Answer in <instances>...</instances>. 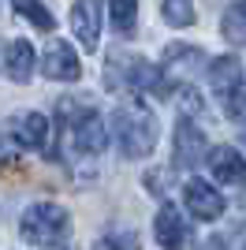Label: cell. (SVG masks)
Here are the masks:
<instances>
[{"label": "cell", "mask_w": 246, "mask_h": 250, "mask_svg": "<svg viewBox=\"0 0 246 250\" xmlns=\"http://www.w3.org/2000/svg\"><path fill=\"white\" fill-rule=\"evenodd\" d=\"M11 138H15V146L22 149H49L52 142V120L49 116H41V112H26L19 116V124L11 127Z\"/></svg>", "instance_id": "obj_11"}, {"label": "cell", "mask_w": 246, "mask_h": 250, "mask_svg": "<svg viewBox=\"0 0 246 250\" xmlns=\"http://www.w3.org/2000/svg\"><path fill=\"white\" fill-rule=\"evenodd\" d=\"M0 52H4V49H0Z\"/></svg>", "instance_id": "obj_25"}, {"label": "cell", "mask_w": 246, "mask_h": 250, "mask_svg": "<svg viewBox=\"0 0 246 250\" xmlns=\"http://www.w3.org/2000/svg\"><path fill=\"white\" fill-rule=\"evenodd\" d=\"M11 8L19 11L26 22H34L38 30H45V34H52L56 30V19H52V11L41 4V0H11Z\"/></svg>", "instance_id": "obj_16"}, {"label": "cell", "mask_w": 246, "mask_h": 250, "mask_svg": "<svg viewBox=\"0 0 246 250\" xmlns=\"http://www.w3.org/2000/svg\"><path fill=\"white\" fill-rule=\"evenodd\" d=\"M108 90H127V94L153 90L157 94V67L138 52L112 49L108 52Z\"/></svg>", "instance_id": "obj_2"}, {"label": "cell", "mask_w": 246, "mask_h": 250, "mask_svg": "<svg viewBox=\"0 0 246 250\" xmlns=\"http://www.w3.org/2000/svg\"><path fill=\"white\" fill-rule=\"evenodd\" d=\"M145 190L157 194V198L168 194V176H164V172H145Z\"/></svg>", "instance_id": "obj_22"}, {"label": "cell", "mask_w": 246, "mask_h": 250, "mask_svg": "<svg viewBox=\"0 0 246 250\" xmlns=\"http://www.w3.org/2000/svg\"><path fill=\"white\" fill-rule=\"evenodd\" d=\"M153 235H157V243H161L164 250H186L190 224H186V217L172 206V202H164L161 213H157V220H153Z\"/></svg>", "instance_id": "obj_10"}, {"label": "cell", "mask_w": 246, "mask_h": 250, "mask_svg": "<svg viewBox=\"0 0 246 250\" xmlns=\"http://www.w3.org/2000/svg\"><path fill=\"white\" fill-rule=\"evenodd\" d=\"M108 19H112L116 34H134L138 26V0H108Z\"/></svg>", "instance_id": "obj_15"}, {"label": "cell", "mask_w": 246, "mask_h": 250, "mask_svg": "<svg viewBox=\"0 0 246 250\" xmlns=\"http://www.w3.org/2000/svg\"><path fill=\"white\" fill-rule=\"evenodd\" d=\"M93 250H142V243H138L134 231H108V235L97 239Z\"/></svg>", "instance_id": "obj_19"}, {"label": "cell", "mask_w": 246, "mask_h": 250, "mask_svg": "<svg viewBox=\"0 0 246 250\" xmlns=\"http://www.w3.org/2000/svg\"><path fill=\"white\" fill-rule=\"evenodd\" d=\"M112 135L123 157H131V161L134 157H149L157 146V116L138 97L120 101V108L112 116Z\"/></svg>", "instance_id": "obj_1"}, {"label": "cell", "mask_w": 246, "mask_h": 250, "mask_svg": "<svg viewBox=\"0 0 246 250\" xmlns=\"http://www.w3.org/2000/svg\"><path fill=\"white\" fill-rule=\"evenodd\" d=\"M41 75H49L56 83H75L82 75V63H79V56H75V49L67 42L52 38L49 49L41 52Z\"/></svg>", "instance_id": "obj_9"}, {"label": "cell", "mask_w": 246, "mask_h": 250, "mask_svg": "<svg viewBox=\"0 0 246 250\" xmlns=\"http://www.w3.org/2000/svg\"><path fill=\"white\" fill-rule=\"evenodd\" d=\"M205 153H209V142H205L202 127L190 124V120H179V127H175V146H172L175 168H179V172H194L205 161Z\"/></svg>", "instance_id": "obj_5"}, {"label": "cell", "mask_w": 246, "mask_h": 250, "mask_svg": "<svg viewBox=\"0 0 246 250\" xmlns=\"http://www.w3.org/2000/svg\"><path fill=\"white\" fill-rule=\"evenodd\" d=\"M220 97H224V112L239 124V120H243V83H235L231 90H224Z\"/></svg>", "instance_id": "obj_20"}, {"label": "cell", "mask_w": 246, "mask_h": 250, "mask_svg": "<svg viewBox=\"0 0 246 250\" xmlns=\"http://www.w3.org/2000/svg\"><path fill=\"white\" fill-rule=\"evenodd\" d=\"M209 83H213L216 94H224V90H231L235 83H243V63H239V56H220V60H213Z\"/></svg>", "instance_id": "obj_14"}, {"label": "cell", "mask_w": 246, "mask_h": 250, "mask_svg": "<svg viewBox=\"0 0 246 250\" xmlns=\"http://www.w3.org/2000/svg\"><path fill=\"white\" fill-rule=\"evenodd\" d=\"M34 67H38V56H34V45L26 38H19L4 49V71H8L11 83H30Z\"/></svg>", "instance_id": "obj_13"}, {"label": "cell", "mask_w": 246, "mask_h": 250, "mask_svg": "<svg viewBox=\"0 0 246 250\" xmlns=\"http://www.w3.org/2000/svg\"><path fill=\"white\" fill-rule=\"evenodd\" d=\"M101 22H104V0H75L71 30L86 52H97V45H101Z\"/></svg>", "instance_id": "obj_6"}, {"label": "cell", "mask_w": 246, "mask_h": 250, "mask_svg": "<svg viewBox=\"0 0 246 250\" xmlns=\"http://www.w3.org/2000/svg\"><path fill=\"white\" fill-rule=\"evenodd\" d=\"M205 165H209L213 179H220V183H243L246 179V165H243V157H239L235 146L209 149V153H205Z\"/></svg>", "instance_id": "obj_12"}, {"label": "cell", "mask_w": 246, "mask_h": 250, "mask_svg": "<svg viewBox=\"0 0 246 250\" xmlns=\"http://www.w3.org/2000/svg\"><path fill=\"white\" fill-rule=\"evenodd\" d=\"M71 146L79 149V153H86V157H97V153H104V146H108V127H104V120H101V112H93V108H86V112L79 116V124L71 127Z\"/></svg>", "instance_id": "obj_8"}, {"label": "cell", "mask_w": 246, "mask_h": 250, "mask_svg": "<svg viewBox=\"0 0 246 250\" xmlns=\"http://www.w3.org/2000/svg\"><path fill=\"white\" fill-rule=\"evenodd\" d=\"M198 250H224V239H220V235H213V239H205Z\"/></svg>", "instance_id": "obj_23"}, {"label": "cell", "mask_w": 246, "mask_h": 250, "mask_svg": "<svg viewBox=\"0 0 246 250\" xmlns=\"http://www.w3.org/2000/svg\"><path fill=\"white\" fill-rule=\"evenodd\" d=\"M41 250H71L67 243H49V247H41Z\"/></svg>", "instance_id": "obj_24"}, {"label": "cell", "mask_w": 246, "mask_h": 250, "mask_svg": "<svg viewBox=\"0 0 246 250\" xmlns=\"http://www.w3.org/2000/svg\"><path fill=\"white\" fill-rule=\"evenodd\" d=\"M179 97H183V101H179L183 120H186V116H194V112H202V97L194 94V86H183V94H179Z\"/></svg>", "instance_id": "obj_21"}, {"label": "cell", "mask_w": 246, "mask_h": 250, "mask_svg": "<svg viewBox=\"0 0 246 250\" xmlns=\"http://www.w3.org/2000/svg\"><path fill=\"white\" fill-rule=\"evenodd\" d=\"M183 202H186V209H190V217H198V220H216L224 213V194H220L213 183L198 179V176H190L183 183Z\"/></svg>", "instance_id": "obj_7"}, {"label": "cell", "mask_w": 246, "mask_h": 250, "mask_svg": "<svg viewBox=\"0 0 246 250\" xmlns=\"http://www.w3.org/2000/svg\"><path fill=\"white\" fill-rule=\"evenodd\" d=\"M71 228V217L67 209L56 206V202H38L22 213V239L34 243V247H49V243H63Z\"/></svg>", "instance_id": "obj_3"}, {"label": "cell", "mask_w": 246, "mask_h": 250, "mask_svg": "<svg viewBox=\"0 0 246 250\" xmlns=\"http://www.w3.org/2000/svg\"><path fill=\"white\" fill-rule=\"evenodd\" d=\"M220 34H224L231 45H243V38H246V4H243V0H235V4L224 11V19H220Z\"/></svg>", "instance_id": "obj_17"}, {"label": "cell", "mask_w": 246, "mask_h": 250, "mask_svg": "<svg viewBox=\"0 0 246 250\" xmlns=\"http://www.w3.org/2000/svg\"><path fill=\"white\" fill-rule=\"evenodd\" d=\"M202 60H205V56H202L198 49H190V45H168L161 67H157V94L183 90V86L190 83V75H194V67H198Z\"/></svg>", "instance_id": "obj_4"}, {"label": "cell", "mask_w": 246, "mask_h": 250, "mask_svg": "<svg viewBox=\"0 0 246 250\" xmlns=\"http://www.w3.org/2000/svg\"><path fill=\"white\" fill-rule=\"evenodd\" d=\"M161 11L168 26H190L194 22V0H164Z\"/></svg>", "instance_id": "obj_18"}]
</instances>
